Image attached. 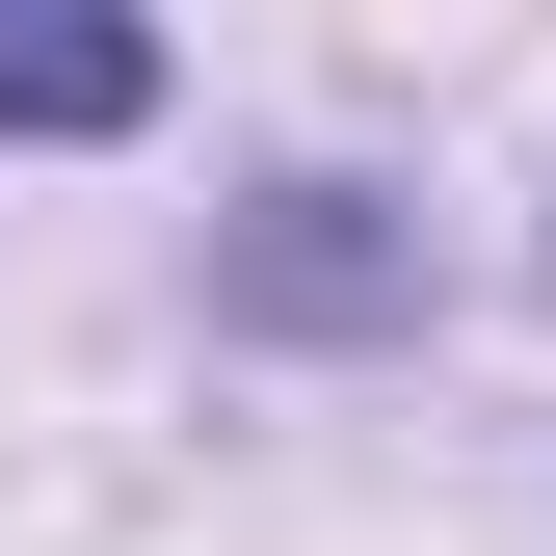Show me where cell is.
Segmentation results:
<instances>
[{
  "instance_id": "obj_1",
  "label": "cell",
  "mask_w": 556,
  "mask_h": 556,
  "mask_svg": "<svg viewBox=\"0 0 556 556\" xmlns=\"http://www.w3.org/2000/svg\"><path fill=\"white\" fill-rule=\"evenodd\" d=\"M160 106V53L132 27H80V0H0V132H132Z\"/></svg>"
}]
</instances>
